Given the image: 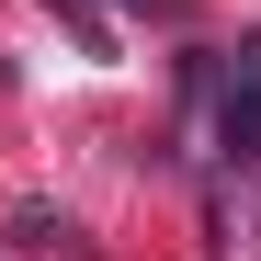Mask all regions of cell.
<instances>
[{"instance_id": "3957f363", "label": "cell", "mask_w": 261, "mask_h": 261, "mask_svg": "<svg viewBox=\"0 0 261 261\" xmlns=\"http://www.w3.org/2000/svg\"><path fill=\"white\" fill-rule=\"evenodd\" d=\"M57 239H68V216H46V204H23V216H12V250H57Z\"/></svg>"}, {"instance_id": "7a4b0ae2", "label": "cell", "mask_w": 261, "mask_h": 261, "mask_svg": "<svg viewBox=\"0 0 261 261\" xmlns=\"http://www.w3.org/2000/svg\"><path fill=\"white\" fill-rule=\"evenodd\" d=\"M46 12H57L80 46H91V57H114V23H102V0H46Z\"/></svg>"}, {"instance_id": "6da1fadb", "label": "cell", "mask_w": 261, "mask_h": 261, "mask_svg": "<svg viewBox=\"0 0 261 261\" xmlns=\"http://www.w3.org/2000/svg\"><path fill=\"white\" fill-rule=\"evenodd\" d=\"M216 148L239 170L261 159V46H239V80H227V114H216Z\"/></svg>"}]
</instances>
